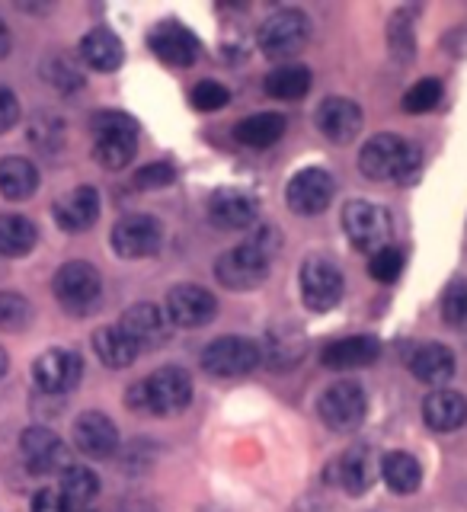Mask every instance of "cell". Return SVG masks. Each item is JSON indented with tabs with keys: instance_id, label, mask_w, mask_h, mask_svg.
<instances>
[{
	"instance_id": "cell-32",
	"label": "cell",
	"mask_w": 467,
	"mask_h": 512,
	"mask_svg": "<svg viewBox=\"0 0 467 512\" xmlns=\"http://www.w3.org/2000/svg\"><path fill=\"white\" fill-rule=\"evenodd\" d=\"M58 490L71 509H87V503H93L96 493H100V477L90 468H84V464H68V468L61 471Z\"/></svg>"
},
{
	"instance_id": "cell-22",
	"label": "cell",
	"mask_w": 467,
	"mask_h": 512,
	"mask_svg": "<svg viewBox=\"0 0 467 512\" xmlns=\"http://www.w3.org/2000/svg\"><path fill=\"white\" fill-rule=\"evenodd\" d=\"M336 484H340L346 493L362 496L365 490H372L375 477H378V461L372 455V448H349V452L336 461Z\"/></svg>"
},
{
	"instance_id": "cell-12",
	"label": "cell",
	"mask_w": 467,
	"mask_h": 512,
	"mask_svg": "<svg viewBox=\"0 0 467 512\" xmlns=\"http://www.w3.org/2000/svg\"><path fill=\"white\" fill-rule=\"evenodd\" d=\"M333 176L324 167H304L285 186V202L298 215H320L333 199Z\"/></svg>"
},
{
	"instance_id": "cell-35",
	"label": "cell",
	"mask_w": 467,
	"mask_h": 512,
	"mask_svg": "<svg viewBox=\"0 0 467 512\" xmlns=\"http://www.w3.org/2000/svg\"><path fill=\"white\" fill-rule=\"evenodd\" d=\"M32 320V308L23 295L16 292H0V330L16 333V330H26Z\"/></svg>"
},
{
	"instance_id": "cell-18",
	"label": "cell",
	"mask_w": 467,
	"mask_h": 512,
	"mask_svg": "<svg viewBox=\"0 0 467 512\" xmlns=\"http://www.w3.org/2000/svg\"><path fill=\"white\" fill-rule=\"evenodd\" d=\"M317 128L320 135L336 141V144H346L359 135L362 128V109L359 103L346 100V96H327L324 103L317 106Z\"/></svg>"
},
{
	"instance_id": "cell-3",
	"label": "cell",
	"mask_w": 467,
	"mask_h": 512,
	"mask_svg": "<svg viewBox=\"0 0 467 512\" xmlns=\"http://www.w3.org/2000/svg\"><path fill=\"white\" fill-rule=\"evenodd\" d=\"M359 170L375 183H413L420 176V151L397 135H375L359 154Z\"/></svg>"
},
{
	"instance_id": "cell-15",
	"label": "cell",
	"mask_w": 467,
	"mask_h": 512,
	"mask_svg": "<svg viewBox=\"0 0 467 512\" xmlns=\"http://www.w3.org/2000/svg\"><path fill=\"white\" fill-rule=\"evenodd\" d=\"M80 375H84V362H80V356L71 349H48L36 359V365H32V378H36V384L48 394L74 391Z\"/></svg>"
},
{
	"instance_id": "cell-46",
	"label": "cell",
	"mask_w": 467,
	"mask_h": 512,
	"mask_svg": "<svg viewBox=\"0 0 467 512\" xmlns=\"http://www.w3.org/2000/svg\"><path fill=\"white\" fill-rule=\"evenodd\" d=\"M4 372H7V352L0 349V375H4Z\"/></svg>"
},
{
	"instance_id": "cell-45",
	"label": "cell",
	"mask_w": 467,
	"mask_h": 512,
	"mask_svg": "<svg viewBox=\"0 0 467 512\" xmlns=\"http://www.w3.org/2000/svg\"><path fill=\"white\" fill-rule=\"evenodd\" d=\"M10 45H13L10 29H7V23H4V20H0V61H4V58L10 55Z\"/></svg>"
},
{
	"instance_id": "cell-17",
	"label": "cell",
	"mask_w": 467,
	"mask_h": 512,
	"mask_svg": "<svg viewBox=\"0 0 467 512\" xmlns=\"http://www.w3.org/2000/svg\"><path fill=\"white\" fill-rule=\"evenodd\" d=\"M74 445L87 458H109L119 448V429L100 410H87L74 423Z\"/></svg>"
},
{
	"instance_id": "cell-44",
	"label": "cell",
	"mask_w": 467,
	"mask_h": 512,
	"mask_svg": "<svg viewBox=\"0 0 467 512\" xmlns=\"http://www.w3.org/2000/svg\"><path fill=\"white\" fill-rule=\"evenodd\" d=\"M48 77H52V84L61 87V90H74L80 87L84 80H80V74L71 68L68 61H55V64H48Z\"/></svg>"
},
{
	"instance_id": "cell-38",
	"label": "cell",
	"mask_w": 467,
	"mask_h": 512,
	"mask_svg": "<svg viewBox=\"0 0 467 512\" xmlns=\"http://www.w3.org/2000/svg\"><path fill=\"white\" fill-rule=\"evenodd\" d=\"M442 317L452 327H467V282H452L442 295Z\"/></svg>"
},
{
	"instance_id": "cell-6",
	"label": "cell",
	"mask_w": 467,
	"mask_h": 512,
	"mask_svg": "<svg viewBox=\"0 0 467 512\" xmlns=\"http://www.w3.org/2000/svg\"><path fill=\"white\" fill-rule=\"evenodd\" d=\"M52 292L61 301V308H68L71 314H87L103 295V279H100V272H96V266L74 260V263H64L55 272Z\"/></svg>"
},
{
	"instance_id": "cell-16",
	"label": "cell",
	"mask_w": 467,
	"mask_h": 512,
	"mask_svg": "<svg viewBox=\"0 0 467 512\" xmlns=\"http://www.w3.org/2000/svg\"><path fill=\"white\" fill-rule=\"evenodd\" d=\"M20 452H23V458H26L32 474H61L71 464L64 442L55 436L52 429H45V426H32V429L23 432Z\"/></svg>"
},
{
	"instance_id": "cell-10",
	"label": "cell",
	"mask_w": 467,
	"mask_h": 512,
	"mask_svg": "<svg viewBox=\"0 0 467 512\" xmlns=\"http://www.w3.org/2000/svg\"><path fill=\"white\" fill-rule=\"evenodd\" d=\"M122 260H148L164 247V224L151 215H125L109 237Z\"/></svg>"
},
{
	"instance_id": "cell-9",
	"label": "cell",
	"mask_w": 467,
	"mask_h": 512,
	"mask_svg": "<svg viewBox=\"0 0 467 512\" xmlns=\"http://www.w3.org/2000/svg\"><path fill=\"white\" fill-rule=\"evenodd\" d=\"M365 391L356 381H340L317 397V416L333 432H352L365 420Z\"/></svg>"
},
{
	"instance_id": "cell-28",
	"label": "cell",
	"mask_w": 467,
	"mask_h": 512,
	"mask_svg": "<svg viewBox=\"0 0 467 512\" xmlns=\"http://www.w3.org/2000/svg\"><path fill=\"white\" fill-rule=\"evenodd\" d=\"M260 356L272 368H292L304 359V336L295 327H272L266 333V343L260 349Z\"/></svg>"
},
{
	"instance_id": "cell-27",
	"label": "cell",
	"mask_w": 467,
	"mask_h": 512,
	"mask_svg": "<svg viewBox=\"0 0 467 512\" xmlns=\"http://www.w3.org/2000/svg\"><path fill=\"white\" fill-rule=\"evenodd\" d=\"M39 189V170L26 157H4L0 160V192L10 202H23Z\"/></svg>"
},
{
	"instance_id": "cell-23",
	"label": "cell",
	"mask_w": 467,
	"mask_h": 512,
	"mask_svg": "<svg viewBox=\"0 0 467 512\" xmlns=\"http://www.w3.org/2000/svg\"><path fill=\"white\" fill-rule=\"evenodd\" d=\"M381 343L375 336H346V340H333L320 352V362L327 368H365L378 359Z\"/></svg>"
},
{
	"instance_id": "cell-25",
	"label": "cell",
	"mask_w": 467,
	"mask_h": 512,
	"mask_svg": "<svg viewBox=\"0 0 467 512\" xmlns=\"http://www.w3.org/2000/svg\"><path fill=\"white\" fill-rule=\"evenodd\" d=\"M410 372L423 384H436L439 391L455 375V352L442 343H426L410 356Z\"/></svg>"
},
{
	"instance_id": "cell-42",
	"label": "cell",
	"mask_w": 467,
	"mask_h": 512,
	"mask_svg": "<svg viewBox=\"0 0 467 512\" xmlns=\"http://www.w3.org/2000/svg\"><path fill=\"white\" fill-rule=\"evenodd\" d=\"M32 512H74V509L68 506L58 487H45L32 496Z\"/></svg>"
},
{
	"instance_id": "cell-13",
	"label": "cell",
	"mask_w": 467,
	"mask_h": 512,
	"mask_svg": "<svg viewBox=\"0 0 467 512\" xmlns=\"http://www.w3.org/2000/svg\"><path fill=\"white\" fill-rule=\"evenodd\" d=\"M164 314L176 327H205L218 314V301L202 285H176L167 295Z\"/></svg>"
},
{
	"instance_id": "cell-1",
	"label": "cell",
	"mask_w": 467,
	"mask_h": 512,
	"mask_svg": "<svg viewBox=\"0 0 467 512\" xmlns=\"http://www.w3.org/2000/svg\"><path fill=\"white\" fill-rule=\"evenodd\" d=\"M276 247H279L276 228H260L256 237L218 256L215 263L218 282L224 288H231V292H253V288H260L269 276V256L276 253Z\"/></svg>"
},
{
	"instance_id": "cell-11",
	"label": "cell",
	"mask_w": 467,
	"mask_h": 512,
	"mask_svg": "<svg viewBox=\"0 0 467 512\" xmlns=\"http://www.w3.org/2000/svg\"><path fill=\"white\" fill-rule=\"evenodd\" d=\"M343 272L324 256H308L301 266V298L311 311H330L343 298Z\"/></svg>"
},
{
	"instance_id": "cell-30",
	"label": "cell",
	"mask_w": 467,
	"mask_h": 512,
	"mask_svg": "<svg viewBox=\"0 0 467 512\" xmlns=\"http://www.w3.org/2000/svg\"><path fill=\"white\" fill-rule=\"evenodd\" d=\"M39 231L36 224L23 215H0V260H16V256H26L36 247Z\"/></svg>"
},
{
	"instance_id": "cell-20",
	"label": "cell",
	"mask_w": 467,
	"mask_h": 512,
	"mask_svg": "<svg viewBox=\"0 0 467 512\" xmlns=\"http://www.w3.org/2000/svg\"><path fill=\"white\" fill-rule=\"evenodd\" d=\"M96 218H100V192L93 186H77L68 196H61L55 202V221H58V228L68 234H80L93 228Z\"/></svg>"
},
{
	"instance_id": "cell-26",
	"label": "cell",
	"mask_w": 467,
	"mask_h": 512,
	"mask_svg": "<svg viewBox=\"0 0 467 512\" xmlns=\"http://www.w3.org/2000/svg\"><path fill=\"white\" fill-rule=\"evenodd\" d=\"M80 58H84L93 71H116L125 58V48H122V39L116 36V32L93 29L80 39Z\"/></svg>"
},
{
	"instance_id": "cell-14",
	"label": "cell",
	"mask_w": 467,
	"mask_h": 512,
	"mask_svg": "<svg viewBox=\"0 0 467 512\" xmlns=\"http://www.w3.org/2000/svg\"><path fill=\"white\" fill-rule=\"evenodd\" d=\"M119 330L141 349H160L170 340V320L167 314L151 301H138L122 314Z\"/></svg>"
},
{
	"instance_id": "cell-7",
	"label": "cell",
	"mask_w": 467,
	"mask_h": 512,
	"mask_svg": "<svg viewBox=\"0 0 467 512\" xmlns=\"http://www.w3.org/2000/svg\"><path fill=\"white\" fill-rule=\"evenodd\" d=\"M260 48L269 58H288L301 52L311 39V20L301 10H276L260 26Z\"/></svg>"
},
{
	"instance_id": "cell-37",
	"label": "cell",
	"mask_w": 467,
	"mask_h": 512,
	"mask_svg": "<svg viewBox=\"0 0 467 512\" xmlns=\"http://www.w3.org/2000/svg\"><path fill=\"white\" fill-rule=\"evenodd\" d=\"M368 272H372V279H378V282H394L400 272H404V253L391 244L375 250L372 260H368Z\"/></svg>"
},
{
	"instance_id": "cell-34",
	"label": "cell",
	"mask_w": 467,
	"mask_h": 512,
	"mask_svg": "<svg viewBox=\"0 0 467 512\" xmlns=\"http://www.w3.org/2000/svg\"><path fill=\"white\" fill-rule=\"evenodd\" d=\"M263 87L269 96H276V100H301V96L311 90V71L301 68V64H285V68L266 74Z\"/></svg>"
},
{
	"instance_id": "cell-43",
	"label": "cell",
	"mask_w": 467,
	"mask_h": 512,
	"mask_svg": "<svg viewBox=\"0 0 467 512\" xmlns=\"http://www.w3.org/2000/svg\"><path fill=\"white\" fill-rule=\"evenodd\" d=\"M16 122H20V103L7 87H0V135H7Z\"/></svg>"
},
{
	"instance_id": "cell-19",
	"label": "cell",
	"mask_w": 467,
	"mask_h": 512,
	"mask_svg": "<svg viewBox=\"0 0 467 512\" xmlns=\"http://www.w3.org/2000/svg\"><path fill=\"white\" fill-rule=\"evenodd\" d=\"M148 45L160 61L173 64V68H189V64L199 58V39L180 23L154 26L151 36H148Z\"/></svg>"
},
{
	"instance_id": "cell-29",
	"label": "cell",
	"mask_w": 467,
	"mask_h": 512,
	"mask_svg": "<svg viewBox=\"0 0 467 512\" xmlns=\"http://www.w3.org/2000/svg\"><path fill=\"white\" fill-rule=\"evenodd\" d=\"M285 116L282 112H256V116L237 122L234 128V138L247 148H269L285 135Z\"/></svg>"
},
{
	"instance_id": "cell-40",
	"label": "cell",
	"mask_w": 467,
	"mask_h": 512,
	"mask_svg": "<svg viewBox=\"0 0 467 512\" xmlns=\"http://www.w3.org/2000/svg\"><path fill=\"white\" fill-rule=\"evenodd\" d=\"M391 52L400 61H410V52H413V26L407 20V13H397L394 20H391Z\"/></svg>"
},
{
	"instance_id": "cell-31",
	"label": "cell",
	"mask_w": 467,
	"mask_h": 512,
	"mask_svg": "<svg viewBox=\"0 0 467 512\" xmlns=\"http://www.w3.org/2000/svg\"><path fill=\"white\" fill-rule=\"evenodd\" d=\"M381 477L394 493H413L423 484V468L420 461L407 452H391L381 458Z\"/></svg>"
},
{
	"instance_id": "cell-33",
	"label": "cell",
	"mask_w": 467,
	"mask_h": 512,
	"mask_svg": "<svg viewBox=\"0 0 467 512\" xmlns=\"http://www.w3.org/2000/svg\"><path fill=\"white\" fill-rule=\"evenodd\" d=\"M93 349L106 368H128L138 359V346L119 327H103L93 336Z\"/></svg>"
},
{
	"instance_id": "cell-24",
	"label": "cell",
	"mask_w": 467,
	"mask_h": 512,
	"mask_svg": "<svg viewBox=\"0 0 467 512\" xmlns=\"http://www.w3.org/2000/svg\"><path fill=\"white\" fill-rule=\"evenodd\" d=\"M423 420L436 432H455L467 423V400L458 391L439 388L423 400Z\"/></svg>"
},
{
	"instance_id": "cell-41",
	"label": "cell",
	"mask_w": 467,
	"mask_h": 512,
	"mask_svg": "<svg viewBox=\"0 0 467 512\" xmlns=\"http://www.w3.org/2000/svg\"><path fill=\"white\" fill-rule=\"evenodd\" d=\"M176 180L170 164H148L135 173V189H164Z\"/></svg>"
},
{
	"instance_id": "cell-4",
	"label": "cell",
	"mask_w": 467,
	"mask_h": 512,
	"mask_svg": "<svg viewBox=\"0 0 467 512\" xmlns=\"http://www.w3.org/2000/svg\"><path fill=\"white\" fill-rule=\"evenodd\" d=\"M93 157L96 164L106 170H122L132 164L135 148H138V122L125 112H100L93 116Z\"/></svg>"
},
{
	"instance_id": "cell-36",
	"label": "cell",
	"mask_w": 467,
	"mask_h": 512,
	"mask_svg": "<svg viewBox=\"0 0 467 512\" xmlns=\"http://www.w3.org/2000/svg\"><path fill=\"white\" fill-rule=\"evenodd\" d=\"M439 100H442V80H436V77H423L420 84H413V87L404 93V109L416 116V112H429Z\"/></svg>"
},
{
	"instance_id": "cell-47",
	"label": "cell",
	"mask_w": 467,
	"mask_h": 512,
	"mask_svg": "<svg viewBox=\"0 0 467 512\" xmlns=\"http://www.w3.org/2000/svg\"><path fill=\"white\" fill-rule=\"evenodd\" d=\"M74 512H90V509H74Z\"/></svg>"
},
{
	"instance_id": "cell-39",
	"label": "cell",
	"mask_w": 467,
	"mask_h": 512,
	"mask_svg": "<svg viewBox=\"0 0 467 512\" xmlns=\"http://www.w3.org/2000/svg\"><path fill=\"white\" fill-rule=\"evenodd\" d=\"M231 100L228 87L215 84V80H199L196 87H192V106L199 112H215V109H224Z\"/></svg>"
},
{
	"instance_id": "cell-21",
	"label": "cell",
	"mask_w": 467,
	"mask_h": 512,
	"mask_svg": "<svg viewBox=\"0 0 467 512\" xmlns=\"http://www.w3.org/2000/svg\"><path fill=\"white\" fill-rule=\"evenodd\" d=\"M208 218H212L221 231H244L256 218V199L244 189H218L208 199Z\"/></svg>"
},
{
	"instance_id": "cell-8",
	"label": "cell",
	"mask_w": 467,
	"mask_h": 512,
	"mask_svg": "<svg viewBox=\"0 0 467 512\" xmlns=\"http://www.w3.org/2000/svg\"><path fill=\"white\" fill-rule=\"evenodd\" d=\"M263 362L260 346L247 336H221V340L208 343L202 349V368L215 378H237L253 372Z\"/></svg>"
},
{
	"instance_id": "cell-5",
	"label": "cell",
	"mask_w": 467,
	"mask_h": 512,
	"mask_svg": "<svg viewBox=\"0 0 467 512\" xmlns=\"http://www.w3.org/2000/svg\"><path fill=\"white\" fill-rule=\"evenodd\" d=\"M340 224H343V231L349 237V244L356 250H362V253H368V256H372L375 250H381V247H388L391 231H394V221L388 215V208H381L375 202H362V199L349 202L343 208Z\"/></svg>"
},
{
	"instance_id": "cell-2",
	"label": "cell",
	"mask_w": 467,
	"mask_h": 512,
	"mask_svg": "<svg viewBox=\"0 0 467 512\" xmlns=\"http://www.w3.org/2000/svg\"><path fill=\"white\" fill-rule=\"evenodd\" d=\"M125 400H128V407L141 413H154V416L180 413L192 400V378L180 365H164L144 381L132 384Z\"/></svg>"
}]
</instances>
